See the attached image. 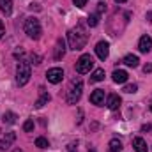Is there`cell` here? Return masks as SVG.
<instances>
[{"label": "cell", "mask_w": 152, "mask_h": 152, "mask_svg": "<svg viewBox=\"0 0 152 152\" xmlns=\"http://www.w3.org/2000/svg\"><path fill=\"white\" fill-rule=\"evenodd\" d=\"M87 39H88V36H87V32L83 30L81 25H78L76 28H71V30L67 32V42H69V48L75 50V51L81 50V48L87 44Z\"/></svg>", "instance_id": "cell-1"}, {"label": "cell", "mask_w": 152, "mask_h": 152, "mask_svg": "<svg viewBox=\"0 0 152 152\" xmlns=\"http://www.w3.org/2000/svg\"><path fill=\"white\" fill-rule=\"evenodd\" d=\"M30 76H32L30 64H28L27 60H20L18 66H16V81H18V85H20V87L27 85L28 80H30Z\"/></svg>", "instance_id": "cell-2"}, {"label": "cell", "mask_w": 152, "mask_h": 152, "mask_svg": "<svg viewBox=\"0 0 152 152\" xmlns=\"http://www.w3.org/2000/svg\"><path fill=\"white\" fill-rule=\"evenodd\" d=\"M81 92H83V81H81V78H75L69 85V90H67V103L76 104L81 97Z\"/></svg>", "instance_id": "cell-3"}, {"label": "cell", "mask_w": 152, "mask_h": 152, "mask_svg": "<svg viewBox=\"0 0 152 152\" xmlns=\"http://www.w3.org/2000/svg\"><path fill=\"white\" fill-rule=\"evenodd\" d=\"M23 28H25V34H27L30 39H34V41H37V39L41 37V34H42L41 23H39L37 18H27Z\"/></svg>", "instance_id": "cell-4"}, {"label": "cell", "mask_w": 152, "mask_h": 152, "mask_svg": "<svg viewBox=\"0 0 152 152\" xmlns=\"http://www.w3.org/2000/svg\"><path fill=\"white\" fill-rule=\"evenodd\" d=\"M92 66H94V58L90 55H81L78 58V62H76V71L80 75H85V73H88L92 69Z\"/></svg>", "instance_id": "cell-5"}, {"label": "cell", "mask_w": 152, "mask_h": 152, "mask_svg": "<svg viewBox=\"0 0 152 152\" xmlns=\"http://www.w3.org/2000/svg\"><path fill=\"white\" fill-rule=\"evenodd\" d=\"M46 78H48L50 83H60L64 80V71L60 67H51V69H48Z\"/></svg>", "instance_id": "cell-6"}, {"label": "cell", "mask_w": 152, "mask_h": 152, "mask_svg": "<svg viewBox=\"0 0 152 152\" xmlns=\"http://www.w3.org/2000/svg\"><path fill=\"white\" fill-rule=\"evenodd\" d=\"M96 55H97L101 60H106L108 55H110V44H108L106 41L97 42V44H96Z\"/></svg>", "instance_id": "cell-7"}, {"label": "cell", "mask_w": 152, "mask_h": 152, "mask_svg": "<svg viewBox=\"0 0 152 152\" xmlns=\"http://www.w3.org/2000/svg\"><path fill=\"white\" fill-rule=\"evenodd\" d=\"M90 103L96 104V106H103L104 104V90L103 88H96L90 94Z\"/></svg>", "instance_id": "cell-8"}, {"label": "cell", "mask_w": 152, "mask_h": 152, "mask_svg": "<svg viewBox=\"0 0 152 152\" xmlns=\"http://www.w3.org/2000/svg\"><path fill=\"white\" fill-rule=\"evenodd\" d=\"M14 140H16V134H14V133H5V134L2 136V140H0V149H2V151L9 149Z\"/></svg>", "instance_id": "cell-9"}, {"label": "cell", "mask_w": 152, "mask_h": 152, "mask_svg": "<svg viewBox=\"0 0 152 152\" xmlns=\"http://www.w3.org/2000/svg\"><path fill=\"white\" fill-rule=\"evenodd\" d=\"M152 48V39L149 36H143V37H140V42H138V50L142 51V53H149Z\"/></svg>", "instance_id": "cell-10"}, {"label": "cell", "mask_w": 152, "mask_h": 152, "mask_svg": "<svg viewBox=\"0 0 152 152\" xmlns=\"http://www.w3.org/2000/svg\"><path fill=\"white\" fill-rule=\"evenodd\" d=\"M64 53H66V42H64L62 39H58V41H57V44H55L53 58H55V60H60V58L64 57Z\"/></svg>", "instance_id": "cell-11"}, {"label": "cell", "mask_w": 152, "mask_h": 152, "mask_svg": "<svg viewBox=\"0 0 152 152\" xmlns=\"http://www.w3.org/2000/svg\"><path fill=\"white\" fill-rule=\"evenodd\" d=\"M133 147H134V151L136 152H149L147 142H145L143 138H140V136H136V138L133 140Z\"/></svg>", "instance_id": "cell-12"}, {"label": "cell", "mask_w": 152, "mask_h": 152, "mask_svg": "<svg viewBox=\"0 0 152 152\" xmlns=\"http://www.w3.org/2000/svg\"><path fill=\"white\" fill-rule=\"evenodd\" d=\"M120 103H122V99H120L117 94H112V96L108 97V101H106V106H108L110 110H118Z\"/></svg>", "instance_id": "cell-13"}, {"label": "cell", "mask_w": 152, "mask_h": 152, "mask_svg": "<svg viewBox=\"0 0 152 152\" xmlns=\"http://www.w3.org/2000/svg\"><path fill=\"white\" fill-rule=\"evenodd\" d=\"M113 81L115 83H126V81H127V73H126V71H124V69H115L113 71Z\"/></svg>", "instance_id": "cell-14"}, {"label": "cell", "mask_w": 152, "mask_h": 152, "mask_svg": "<svg viewBox=\"0 0 152 152\" xmlns=\"http://www.w3.org/2000/svg\"><path fill=\"white\" fill-rule=\"evenodd\" d=\"M0 11H2L5 16H9V14L12 12V2H11V0H0Z\"/></svg>", "instance_id": "cell-15"}, {"label": "cell", "mask_w": 152, "mask_h": 152, "mask_svg": "<svg viewBox=\"0 0 152 152\" xmlns=\"http://www.w3.org/2000/svg\"><path fill=\"white\" fill-rule=\"evenodd\" d=\"M122 62H124L126 66H129V67H136V66H138V62H140V58H138L136 55H126Z\"/></svg>", "instance_id": "cell-16"}, {"label": "cell", "mask_w": 152, "mask_h": 152, "mask_svg": "<svg viewBox=\"0 0 152 152\" xmlns=\"http://www.w3.org/2000/svg\"><path fill=\"white\" fill-rule=\"evenodd\" d=\"M104 80V69H96L92 76H90V81H94V83H97V81H103Z\"/></svg>", "instance_id": "cell-17"}, {"label": "cell", "mask_w": 152, "mask_h": 152, "mask_svg": "<svg viewBox=\"0 0 152 152\" xmlns=\"http://www.w3.org/2000/svg\"><path fill=\"white\" fill-rule=\"evenodd\" d=\"M110 149H108V152H120L122 151V142L120 140H117V138H113L112 142H110V145H108Z\"/></svg>", "instance_id": "cell-18"}, {"label": "cell", "mask_w": 152, "mask_h": 152, "mask_svg": "<svg viewBox=\"0 0 152 152\" xmlns=\"http://www.w3.org/2000/svg\"><path fill=\"white\" fill-rule=\"evenodd\" d=\"M51 97H50V94H46V92H41V97H39L37 101H36V108H42L48 101H50Z\"/></svg>", "instance_id": "cell-19"}, {"label": "cell", "mask_w": 152, "mask_h": 152, "mask_svg": "<svg viewBox=\"0 0 152 152\" xmlns=\"http://www.w3.org/2000/svg\"><path fill=\"white\" fill-rule=\"evenodd\" d=\"M16 118H18V117H16V113H12V112H5V113H4V122H5V124H14Z\"/></svg>", "instance_id": "cell-20"}, {"label": "cell", "mask_w": 152, "mask_h": 152, "mask_svg": "<svg viewBox=\"0 0 152 152\" xmlns=\"http://www.w3.org/2000/svg\"><path fill=\"white\" fill-rule=\"evenodd\" d=\"M87 23H88V27H96V25L99 23V14H97V12L90 14V16H88V20H87Z\"/></svg>", "instance_id": "cell-21"}, {"label": "cell", "mask_w": 152, "mask_h": 152, "mask_svg": "<svg viewBox=\"0 0 152 152\" xmlns=\"http://www.w3.org/2000/svg\"><path fill=\"white\" fill-rule=\"evenodd\" d=\"M36 147H39V149H48V147H50V143H48V140H46V138L39 136L37 140H36Z\"/></svg>", "instance_id": "cell-22"}, {"label": "cell", "mask_w": 152, "mask_h": 152, "mask_svg": "<svg viewBox=\"0 0 152 152\" xmlns=\"http://www.w3.org/2000/svg\"><path fill=\"white\" fill-rule=\"evenodd\" d=\"M32 129H34V120H32V118H28V120L23 124V131H25V133H30Z\"/></svg>", "instance_id": "cell-23"}, {"label": "cell", "mask_w": 152, "mask_h": 152, "mask_svg": "<svg viewBox=\"0 0 152 152\" xmlns=\"http://www.w3.org/2000/svg\"><path fill=\"white\" fill-rule=\"evenodd\" d=\"M136 90H138V87H136L134 83H133V85H126V87H124V92H127V94H134Z\"/></svg>", "instance_id": "cell-24"}, {"label": "cell", "mask_w": 152, "mask_h": 152, "mask_svg": "<svg viewBox=\"0 0 152 152\" xmlns=\"http://www.w3.org/2000/svg\"><path fill=\"white\" fill-rule=\"evenodd\" d=\"M103 11H106V4H104V2H99V4H97V14H101Z\"/></svg>", "instance_id": "cell-25"}, {"label": "cell", "mask_w": 152, "mask_h": 152, "mask_svg": "<svg viewBox=\"0 0 152 152\" xmlns=\"http://www.w3.org/2000/svg\"><path fill=\"white\" fill-rule=\"evenodd\" d=\"M73 2H75L76 7H85L87 5V0H73Z\"/></svg>", "instance_id": "cell-26"}, {"label": "cell", "mask_w": 152, "mask_h": 152, "mask_svg": "<svg viewBox=\"0 0 152 152\" xmlns=\"http://www.w3.org/2000/svg\"><path fill=\"white\" fill-rule=\"evenodd\" d=\"M67 152H78V149H76V143H75V142L67 145Z\"/></svg>", "instance_id": "cell-27"}, {"label": "cell", "mask_w": 152, "mask_h": 152, "mask_svg": "<svg viewBox=\"0 0 152 152\" xmlns=\"http://www.w3.org/2000/svg\"><path fill=\"white\" fill-rule=\"evenodd\" d=\"M32 62H34V64H41V57L32 53Z\"/></svg>", "instance_id": "cell-28"}, {"label": "cell", "mask_w": 152, "mask_h": 152, "mask_svg": "<svg viewBox=\"0 0 152 152\" xmlns=\"http://www.w3.org/2000/svg\"><path fill=\"white\" fill-rule=\"evenodd\" d=\"M4 32H5V28H4V23H2V20H0V39L4 36Z\"/></svg>", "instance_id": "cell-29"}, {"label": "cell", "mask_w": 152, "mask_h": 152, "mask_svg": "<svg viewBox=\"0 0 152 152\" xmlns=\"http://www.w3.org/2000/svg\"><path fill=\"white\" fill-rule=\"evenodd\" d=\"M143 71H145V73H151L152 71V64H147V66L143 67Z\"/></svg>", "instance_id": "cell-30"}, {"label": "cell", "mask_w": 152, "mask_h": 152, "mask_svg": "<svg viewBox=\"0 0 152 152\" xmlns=\"http://www.w3.org/2000/svg\"><path fill=\"white\" fill-rule=\"evenodd\" d=\"M142 129H143V131H149V129H152V126H151V124H147V126H143Z\"/></svg>", "instance_id": "cell-31"}, {"label": "cell", "mask_w": 152, "mask_h": 152, "mask_svg": "<svg viewBox=\"0 0 152 152\" xmlns=\"http://www.w3.org/2000/svg\"><path fill=\"white\" fill-rule=\"evenodd\" d=\"M147 18H149V21H152V12H149V14H147Z\"/></svg>", "instance_id": "cell-32"}, {"label": "cell", "mask_w": 152, "mask_h": 152, "mask_svg": "<svg viewBox=\"0 0 152 152\" xmlns=\"http://www.w3.org/2000/svg\"><path fill=\"white\" fill-rule=\"evenodd\" d=\"M115 2H118V4H122V2H126V0H115Z\"/></svg>", "instance_id": "cell-33"}, {"label": "cell", "mask_w": 152, "mask_h": 152, "mask_svg": "<svg viewBox=\"0 0 152 152\" xmlns=\"http://www.w3.org/2000/svg\"><path fill=\"white\" fill-rule=\"evenodd\" d=\"M14 152H21V151H14Z\"/></svg>", "instance_id": "cell-34"}, {"label": "cell", "mask_w": 152, "mask_h": 152, "mask_svg": "<svg viewBox=\"0 0 152 152\" xmlns=\"http://www.w3.org/2000/svg\"><path fill=\"white\" fill-rule=\"evenodd\" d=\"M151 112H152V106H151Z\"/></svg>", "instance_id": "cell-35"}, {"label": "cell", "mask_w": 152, "mask_h": 152, "mask_svg": "<svg viewBox=\"0 0 152 152\" xmlns=\"http://www.w3.org/2000/svg\"><path fill=\"white\" fill-rule=\"evenodd\" d=\"M88 152H90V151H88ZM92 152H94V151H92Z\"/></svg>", "instance_id": "cell-36"}]
</instances>
